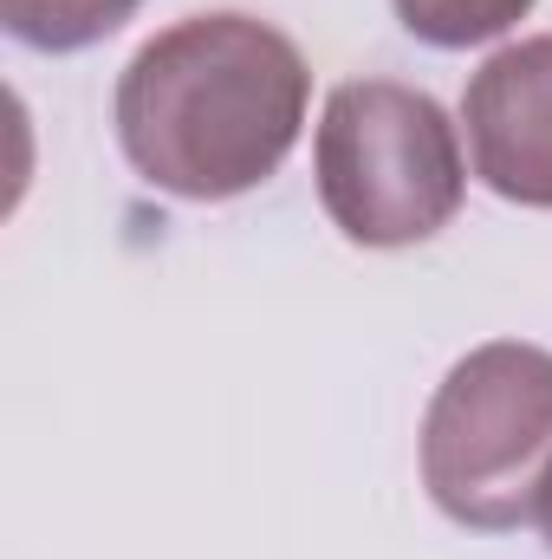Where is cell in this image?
Segmentation results:
<instances>
[{
  "mask_svg": "<svg viewBox=\"0 0 552 559\" xmlns=\"http://www.w3.org/2000/svg\"><path fill=\"white\" fill-rule=\"evenodd\" d=\"M305 52L254 13H189L118 72L111 124L149 189L235 202L261 189L305 131Z\"/></svg>",
  "mask_w": 552,
  "mask_h": 559,
  "instance_id": "cell-1",
  "label": "cell"
},
{
  "mask_svg": "<svg viewBox=\"0 0 552 559\" xmlns=\"http://www.w3.org/2000/svg\"><path fill=\"white\" fill-rule=\"evenodd\" d=\"M552 475V352L494 338L448 365L422 411V488L475 534H514L540 514Z\"/></svg>",
  "mask_w": 552,
  "mask_h": 559,
  "instance_id": "cell-2",
  "label": "cell"
},
{
  "mask_svg": "<svg viewBox=\"0 0 552 559\" xmlns=\"http://www.w3.org/2000/svg\"><path fill=\"white\" fill-rule=\"evenodd\" d=\"M312 176L332 228L358 248H416L442 235L468 195L448 111L397 79H351L325 98Z\"/></svg>",
  "mask_w": 552,
  "mask_h": 559,
  "instance_id": "cell-3",
  "label": "cell"
},
{
  "mask_svg": "<svg viewBox=\"0 0 552 559\" xmlns=\"http://www.w3.org/2000/svg\"><path fill=\"white\" fill-rule=\"evenodd\" d=\"M475 176L520 209H552V33L501 46L461 98Z\"/></svg>",
  "mask_w": 552,
  "mask_h": 559,
  "instance_id": "cell-4",
  "label": "cell"
},
{
  "mask_svg": "<svg viewBox=\"0 0 552 559\" xmlns=\"http://www.w3.org/2000/svg\"><path fill=\"white\" fill-rule=\"evenodd\" d=\"M143 0H0V20L33 52H85L111 39Z\"/></svg>",
  "mask_w": 552,
  "mask_h": 559,
  "instance_id": "cell-5",
  "label": "cell"
},
{
  "mask_svg": "<svg viewBox=\"0 0 552 559\" xmlns=\"http://www.w3.org/2000/svg\"><path fill=\"white\" fill-rule=\"evenodd\" d=\"M404 33L435 46V52H468L501 39L507 26H520L533 13V0H391Z\"/></svg>",
  "mask_w": 552,
  "mask_h": 559,
  "instance_id": "cell-6",
  "label": "cell"
},
{
  "mask_svg": "<svg viewBox=\"0 0 552 559\" xmlns=\"http://www.w3.org/2000/svg\"><path fill=\"white\" fill-rule=\"evenodd\" d=\"M533 521H540V534H547V547H552V475H547V488H540V514Z\"/></svg>",
  "mask_w": 552,
  "mask_h": 559,
  "instance_id": "cell-7",
  "label": "cell"
}]
</instances>
